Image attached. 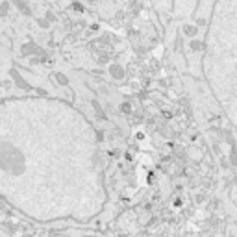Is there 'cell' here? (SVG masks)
I'll use <instances>...</instances> for the list:
<instances>
[{"mask_svg": "<svg viewBox=\"0 0 237 237\" xmlns=\"http://www.w3.org/2000/svg\"><path fill=\"white\" fill-rule=\"evenodd\" d=\"M211 44L224 46V63L231 65V74H224L230 78L222 89L219 91V98L224 102L228 115L237 124V0H220L213 11L211 22Z\"/></svg>", "mask_w": 237, "mask_h": 237, "instance_id": "1", "label": "cell"}]
</instances>
